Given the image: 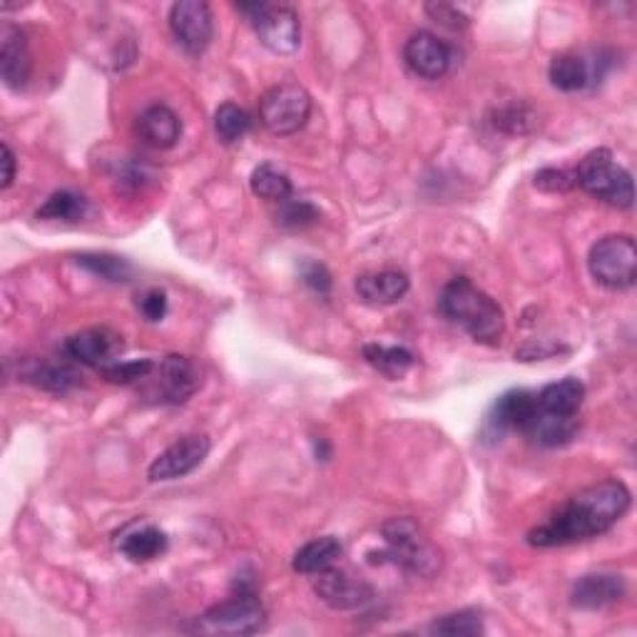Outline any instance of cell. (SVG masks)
Returning <instances> with one entry per match:
<instances>
[{"instance_id": "cell-4", "label": "cell", "mask_w": 637, "mask_h": 637, "mask_svg": "<svg viewBox=\"0 0 637 637\" xmlns=\"http://www.w3.org/2000/svg\"><path fill=\"white\" fill-rule=\"evenodd\" d=\"M382 536L386 540V556L401 568L431 578L441 568V553L424 538V533L411 518H394L384 523Z\"/></svg>"}, {"instance_id": "cell-7", "label": "cell", "mask_w": 637, "mask_h": 637, "mask_svg": "<svg viewBox=\"0 0 637 637\" xmlns=\"http://www.w3.org/2000/svg\"><path fill=\"white\" fill-rule=\"evenodd\" d=\"M266 610L264 605L250 593H240L234 598L214 605L194 620V633L202 635H254L264 628Z\"/></svg>"}, {"instance_id": "cell-37", "label": "cell", "mask_w": 637, "mask_h": 637, "mask_svg": "<svg viewBox=\"0 0 637 637\" xmlns=\"http://www.w3.org/2000/svg\"><path fill=\"white\" fill-rule=\"evenodd\" d=\"M302 280L316 294H328V290H332V274L326 272L324 264H316V262L306 264L302 270Z\"/></svg>"}, {"instance_id": "cell-6", "label": "cell", "mask_w": 637, "mask_h": 637, "mask_svg": "<svg viewBox=\"0 0 637 637\" xmlns=\"http://www.w3.org/2000/svg\"><path fill=\"white\" fill-rule=\"evenodd\" d=\"M312 118V95L300 82H282L260 100V120L272 135H294Z\"/></svg>"}, {"instance_id": "cell-1", "label": "cell", "mask_w": 637, "mask_h": 637, "mask_svg": "<svg viewBox=\"0 0 637 637\" xmlns=\"http://www.w3.org/2000/svg\"><path fill=\"white\" fill-rule=\"evenodd\" d=\"M630 491L623 481H600L575 493L570 501L553 513L548 523L528 533V543L536 548H556L568 543L598 538L608 533L630 508Z\"/></svg>"}, {"instance_id": "cell-13", "label": "cell", "mask_w": 637, "mask_h": 637, "mask_svg": "<svg viewBox=\"0 0 637 637\" xmlns=\"http://www.w3.org/2000/svg\"><path fill=\"white\" fill-rule=\"evenodd\" d=\"M404 60L408 70L424 80H438L448 73L451 50L434 33H414L404 46Z\"/></svg>"}, {"instance_id": "cell-30", "label": "cell", "mask_w": 637, "mask_h": 637, "mask_svg": "<svg viewBox=\"0 0 637 637\" xmlns=\"http://www.w3.org/2000/svg\"><path fill=\"white\" fill-rule=\"evenodd\" d=\"M78 264L108 282H130L132 276L130 262L115 254H80Z\"/></svg>"}, {"instance_id": "cell-33", "label": "cell", "mask_w": 637, "mask_h": 637, "mask_svg": "<svg viewBox=\"0 0 637 637\" xmlns=\"http://www.w3.org/2000/svg\"><path fill=\"white\" fill-rule=\"evenodd\" d=\"M276 220H280V224H284V228H306V224H314L318 220V210L312 202L290 198L282 202V210L276 214Z\"/></svg>"}, {"instance_id": "cell-32", "label": "cell", "mask_w": 637, "mask_h": 637, "mask_svg": "<svg viewBox=\"0 0 637 637\" xmlns=\"http://www.w3.org/2000/svg\"><path fill=\"white\" fill-rule=\"evenodd\" d=\"M155 362L152 358H135V362H120V364H110L102 368V376L108 378L110 384H138L142 378H148L152 372H155Z\"/></svg>"}, {"instance_id": "cell-14", "label": "cell", "mask_w": 637, "mask_h": 637, "mask_svg": "<svg viewBox=\"0 0 637 637\" xmlns=\"http://www.w3.org/2000/svg\"><path fill=\"white\" fill-rule=\"evenodd\" d=\"M63 352L73 358V362L105 368L115 362V356L122 352V336L110 332V328H88V332L68 336Z\"/></svg>"}, {"instance_id": "cell-15", "label": "cell", "mask_w": 637, "mask_h": 637, "mask_svg": "<svg viewBox=\"0 0 637 637\" xmlns=\"http://www.w3.org/2000/svg\"><path fill=\"white\" fill-rule=\"evenodd\" d=\"M536 408L538 398L526 388L503 394L486 416V431H491L493 436H503L506 431H526Z\"/></svg>"}, {"instance_id": "cell-16", "label": "cell", "mask_w": 637, "mask_h": 637, "mask_svg": "<svg viewBox=\"0 0 637 637\" xmlns=\"http://www.w3.org/2000/svg\"><path fill=\"white\" fill-rule=\"evenodd\" d=\"M30 68H33V60H30L26 33L18 26L6 23L0 28V75H3V82L8 88L20 90L30 78Z\"/></svg>"}, {"instance_id": "cell-11", "label": "cell", "mask_w": 637, "mask_h": 637, "mask_svg": "<svg viewBox=\"0 0 637 637\" xmlns=\"http://www.w3.org/2000/svg\"><path fill=\"white\" fill-rule=\"evenodd\" d=\"M148 378H155L152 394L164 404H184L200 388V372L190 356L170 354Z\"/></svg>"}, {"instance_id": "cell-22", "label": "cell", "mask_w": 637, "mask_h": 637, "mask_svg": "<svg viewBox=\"0 0 637 637\" xmlns=\"http://www.w3.org/2000/svg\"><path fill=\"white\" fill-rule=\"evenodd\" d=\"M20 378L28 384H36L46 392L65 394L70 388L80 384V374L73 366L55 364V362H26L20 366Z\"/></svg>"}, {"instance_id": "cell-27", "label": "cell", "mask_w": 637, "mask_h": 637, "mask_svg": "<svg viewBox=\"0 0 637 637\" xmlns=\"http://www.w3.org/2000/svg\"><path fill=\"white\" fill-rule=\"evenodd\" d=\"M252 192L256 194L260 200H266V202H284V200H290L292 198V182L290 178L282 170H276L274 164H260L252 172Z\"/></svg>"}, {"instance_id": "cell-39", "label": "cell", "mask_w": 637, "mask_h": 637, "mask_svg": "<svg viewBox=\"0 0 637 637\" xmlns=\"http://www.w3.org/2000/svg\"><path fill=\"white\" fill-rule=\"evenodd\" d=\"M0 162H3V190H8L16 180V155L8 145H3V160Z\"/></svg>"}, {"instance_id": "cell-20", "label": "cell", "mask_w": 637, "mask_h": 637, "mask_svg": "<svg viewBox=\"0 0 637 637\" xmlns=\"http://www.w3.org/2000/svg\"><path fill=\"white\" fill-rule=\"evenodd\" d=\"M138 135L150 148L170 150L182 135V122L170 108L152 105L138 120Z\"/></svg>"}, {"instance_id": "cell-2", "label": "cell", "mask_w": 637, "mask_h": 637, "mask_svg": "<svg viewBox=\"0 0 637 637\" xmlns=\"http://www.w3.org/2000/svg\"><path fill=\"white\" fill-rule=\"evenodd\" d=\"M438 312L481 344H498L506 332V314L498 302L466 276L444 286L438 296Z\"/></svg>"}, {"instance_id": "cell-25", "label": "cell", "mask_w": 637, "mask_h": 637, "mask_svg": "<svg viewBox=\"0 0 637 637\" xmlns=\"http://www.w3.org/2000/svg\"><path fill=\"white\" fill-rule=\"evenodd\" d=\"M548 75L553 88H558L563 92H578L590 85L595 78V68L578 53H565L553 58Z\"/></svg>"}, {"instance_id": "cell-38", "label": "cell", "mask_w": 637, "mask_h": 637, "mask_svg": "<svg viewBox=\"0 0 637 637\" xmlns=\"http://www.w3.org/2000/svg\"><path fill=\"white\" fill-rule=\"evenodd\" d=\"M533 120L530 112H526V108H508V110H501L498 112V120H496V128H503L516 135V132H526L528 130V122Z\"/></svg>"}, {"instance_id": "cell-29", "label": "cell", "mask_w": 637, "mask_h": 637, "mask_svg": "<svg viewBox=\"0 0 637 637\" xmlns=\"http://www.w3.org/2000/svg\"><path fill=\"white\" fill-rule=\"evenodd\" d=\"M88 212V200L78 192H55L46 200L43 208L38 210L40 220H58V222H78L85 218Z\"/></svg>"}, {"instance_id": "cell-18", "label": "cell", "mask_w": 637, "mask_h": 637, "mask_svg": "<svg viewBox=\"0 0 637 637\" xmlns=\"http://www.w3.org/2000/svg\"><path fill=\"white\" fill-rule=\"evenodd\" d=\"M408 276L404 272H374V274H362L356 280V294L358 300L372 304V306H388L404 300L408 294Z\"/></svg>"}, {"instance_id": "cell-10", "label": "cell", "mask_w": 637, "mask_h": 637, "mask_svg": "<svg viewBox=\"0 0 637 637\" xmlns=\"http://www.w3.org/2000/svg\"><path fill=\"white\" fill-rule=\"evenodd\" d=\"M210 438L192 434L174 441L170 448H164L162 454L152 461L148 468L150 481H178L182 476H190L194 468L204 464V458L210 456Z\"/></svg>"}, {"instance_id": "cell-36", "label": "cell", "mask_w": 637, "mask_h": 637, "mask_svg": "<svg viewBox=\"0 0 637 637\" xmlns=\"http://www.w3.org/2000/svg\"><path fill=\"white\" fill-rule=\"evenodd\" d=\"M138 310L148 322H162V316L168 314V294L162 290H148L138 300Z\"/></svg>"}, {"instance_id": "cell-9", "label": "cell", "mask_w": 637, "mask_h": 637, "mask_svg": "<svg viewBox=\"0 0 637 637\" xmlns=\"http://www.w3.org/2000/svg\"><path fill=\"white\" fill-rule=\"evenodd\" d=\"M170 28L174 40L190 55H200L208 50L214 36L212 10L202 0H180L170 8Z\"/></svg>"}, {"instance_id": "cell-23", "label": "cell", "mask_w": 637, "mask_h": 637, "mask_svg": "<svg viewBox=\"0 0 637 637\" xmlns=\"http://www.w3.org/2000/svg\"><path fill=\"white\" fill-rule=\"evenodd\" d=\"M536 398L540 411H550V414H563V416H578L585 398V386L580 378L568 376L560 378V382L548 384L540 394H536Z\"/></svg>"}, {"instance_id": "cell-28", "label": "cell", "mask_w": 637, "mask_h": 637, "mask_svg": "<svg viewBox=\"0 0 637 637\" xmlns=\"http://www.w3.org/2000/svg\"><path fill=\"white\" fill-rule=\"evenodd\" d=\"M250 130H252L250 112L240 105H234V102H224V105H220L218 112H214V132H218V138L224 145L240 142Z\"/></svg>"}, {"instance_id": "cell-8", "label": "cell", "mask_w": 637, "mask_h": 637, "mask_svg": "<svg viewBox=\"0 0 637 637\" xmlns=\"http://www.w3.org/2000/svg\"><path fill=\"white\" fill-rule=\"evenodd\" d=\"M260 43L272 50L276 55H292L300 50L302 43V26L300 16L290 6H272L262 3L256 16L250 20Z\"/></svg>"}, {"instance_id": "cell-5", "label": "cell", "mask_w": 637, "mask_h": 637, "mask_svg": "<svg viewBox=\"0 0 637 637\" xmlns=\"http://www.w3.org/2000/svg\"><path fill=\"white\" fill-rule=\"evenodd\" d=\"M588 266L593 280L608 286V290L623 292L630 290L637 280V246L630 234H608L593 244Z\"/></svg>"}, {"instance_id": "cell-35", "label": "cell", "mask_w": 637, "mask_h": 637, "mask_svg": "<svg viewBox=\"0 0 637 637\" xmlns=\"http://www.w3.org/2000/svg\"><path fill=\"white\" fill-rule=\"evenodd\" d=\"M426 13L434 18L436 23L451 30H461L468 26V16L461 13V10L451 3H426Z\"/></svg>"}, {"instance_id": "cell-24", "label": "cell", "mask_w": 637, "mask_h": 637, "mask_svg": "<svg viewBox=\"0 0 637 637\" xmlns=\"http://www.w3.org/2000/svg\"><path fill=\"white\" fill-rule=\"evenodd\" d=\"M344 546L334 536L314 538L296 550L292 560V568L302 575H318L328 568H334V563L342 558Z\"/></svg>"}, {"instance_id": "cell-31", "label": "cell", "mask_w": 637, "mask_h": 637, "mask_svg": "<svg viewBox=\"0 0 637 637\" xmlns=\"http://www.w3.org/2000/svg\"><path fill=\"white\" fill-rule=\"evenodd\" d=\"M431 635H446V637H476L483 633L481 615L474 610H461L436 618L428 625Z\"/></svg>"}, {"instance_id": "cell-3", "label": "cell", "mask_w": 637, "mask_h": 637, "mask_svg": "<svg viewBox=\"0 0 637 637\" xmlns=\"http://www.w3.org/2000/svg\"><path fill=\"white\" fill-rule=\"evenodd\" d=\"M575 182L583 192H588L590 198L600 200L610 208L618 210H630L635 192H633V174L620 168L615 162L610 150H593L590 155H585V160L575 170Z\"/></svg>"}, {"instance_id": "cell-17", "label": "cell", "mask_w": 637, "mask_h": 637, "mask_svg": "<svg viewBox=\"0 0 637 637\" xmlns=\"http://www.w3.org/2000/svg\"><path fill=\"white\" fill-rule=\"evenodd\" d=\"M625 595V583L620 575L610 573H590L575 580L573 585V605L583 610H600L605 605L618 603Z\"/></svg>"}, {"instance_id": "cell-34", "label": "cell", "mask_w": 637, "mask_h": 637, "mask_svg": "<svg viewBox=\"0 0 637 637\" xmlns=\"http://www.w3.org/2000/svg\"><path fill=\"white\" fill-rule=\"evenodd\" d=\"M536 188L546 190V192H568L573 188H578L575 182V170H556V168H546L536 174Z\"/></svg>"}, {"instance_id": "cell-21", "label": "cell", "mask_w": 637, "mask_h": 637, "mask_svg": "<svg viewBox=\"0 0 637 637\" xmlns=\"http://www.w3.org/2000/svg\"><path fill=\"white\" fill-rule=\"evenodd\" d=\"M120 553L132 563H150L160 558L168 550V536L158 526H135L122 533L120 538Z\"/></svg>"}, {"instance_id": "cell-26", "label": "cell", "mask_w": 637, "mask_h": 637, "mask_svg": "<svg viewBox=\"0 0 637 637\" xmlns=\"http://www.w3.org/2000/svg\"><path fill=\"white\" fill-rule=\"evenodd\" d=\"M364 358L378 372L398 378L404 376L411 366H414V354L404 346H382V344H368L364 346Z\"/></svg>"}, {"instance_id": "cell-12", "label": "cell", "mask_w": 637, "mask_h": 637, "mask_svg": "<svg viewBox=\"0 0 637 637\" xmlns=\"http://www.w3.org/2000/svg\"><path fill=\"white\" fill-rule=\"evenodd\" d=\"M314 593L318 600L326 603L334 610H356L374 600V588L364 580L352 578V575L336 568H328L316 575Z\"/></svg>"}, {"instance_id": "cell-19", "label": "cell", "mask_w": 637, "mask_h": 637, "mask_svg": "<svg viewBox=\"0 0 637 637\" xmlns=\"http://www.w3.org/2000/svg\"><path fill=\"white\" fill-rule=\"evenodd\" d=\"M578 416H563V414H550V411L536 408L528 428L523 434H528L533 444H538L543 448H560L565 444L578 436Z\"/></svg>"}]
</instances>
